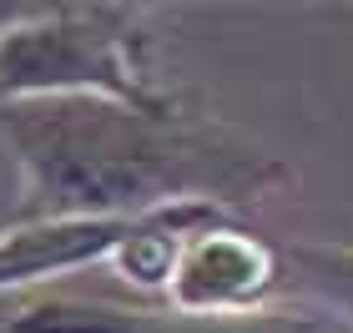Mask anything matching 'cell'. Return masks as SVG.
Returning <instances> with one entry per match:
<instances>
[{"label":"cell","mask_w":353,"mask_h":333,"mask_svg":"<svg viewBox=\"0 0 353 333\" xmlns=\"http://www.w3.org/2000/svg\"><path fill=\"white\" fill-rule=\"evenodd\" d=\"M0 141L26 182L21 217H147L222 208L283 187V157L252 147L187 97L132 106L111 97H41L0 106Z\"/></svg>","instance_id":"1"},{"label":"cell","mask_w":353,"mask_h":333,"mask_svg":"<svg viewBox=\"0 0 353 333\" xmlns=\"http://www.w3.org/2000/svg\"><path fill=\"white\" fill-rule=\"evenodd\" d=\"M41 97H111L162 106L167 91L147 66L141 6H30L0 36V106Z\"/></svg>","instance_id":"2"},{"label":"cell","mask_w":353,"mask_h":333,"mask_svg":"<svg viewBox=\"0 0 353 333\" xmlns=\"http://www.w3.org/2000/svg\"><path fill=\"white\" fill-rule=\"evenodd\" d=\"M6 333H348L313 303H272L252 313H187L162 298L46 293L6 323Z\"/></svg>","instance_id":"3"},{"label":"cell","mask_w":353,"mask_h":333,"mask_svg":"<svg viewBox=\"0 0 353 333\" xmlns=\"http://www.w3.org/2000/svg\"><path fill=\"white\" fill-rule=\"evenodd\" d=\"M288 298L283 243L243 228L232 212L207 217L182 237L162 303L187 313H252Z\"/></svg>","instance_id":"4"},{"label":"cell","mask_w":353,"mask_h":333,"mask_svg":"<svg viewBox=\"0 0 353 333\" xmlns=\"http://www.w3.org/2000/svg\"><path fill=\"white\" fill-rule=\"evenodd\" d=\"M152 217V212H147ZM141 217H21L0 228V293L41 278H66L96 263H117Z\"/></svg>","instance_id":"5"},{"label":"cell","mask_w":353,"mask_h":333,"mask_svg":"<svg viewBox=\"0 0 353 333\" xmlns=\"http://www.w3.org/2000/svg\"><path fill=\"white\" fill-rule=\"evenodd\" d=\"M288 293L353 333V243H283Z\"/></svg>","instance_id":"6"},{"label":"cell","mask_w":353,"mask_h":333,"mask_svg":"<svg viewBox=\"0 0 353 333\" xmlns=\"http://www.w3.org/2000/svg\"><path fill=\"white\" fill-rule=\"evenodd\" d=\"M26 10H30V6H21V0H0V36H6V30H10L15 21H21Z\"/></svg>","instance_id":"7"}]
</instances>
